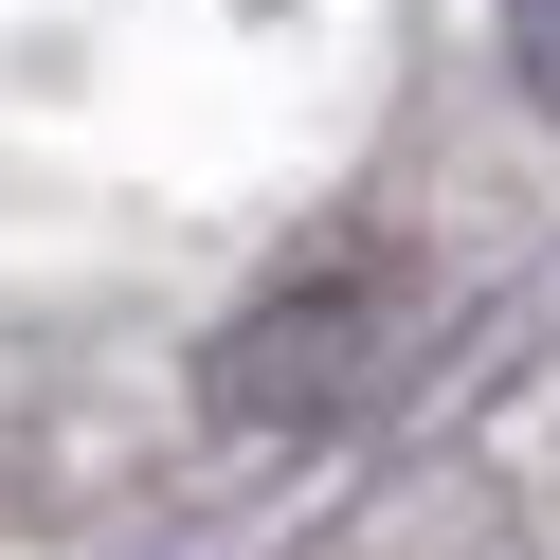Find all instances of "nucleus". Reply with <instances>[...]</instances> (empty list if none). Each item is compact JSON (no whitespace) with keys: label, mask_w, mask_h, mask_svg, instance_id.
Returning <instances> with one entry per match:
<instances>
[{"label":"nucleus","mask_w":560,"mask_h":560,"mask_svg":"<svg viewBox=\"0 0 560 560\" xmlns=\"http://www.w3.org/2000/svg\"><path fill=\"white\" fill-rule=\"evenodd\" d=\"M362 326H380L362 290H326V307H271V326H235L218 398H235V416H307V398H326L343 362H362Z\"/></svg>","instance_id":"f257e3e1"},{"label":"nucleus","mask_w":560,"mask_h":560,"mask_svg":"<svg viewBox=\"0 0 560 560\" xmlns=\"http://www.w3.org/2000/svg\"><path fill=\"white\" fill-rule=\"evenodd\" d=\"M506 55H524V91L560 109V0H506Z\"/></svg>","instance_id":"f03ea898"}]
</instances>
